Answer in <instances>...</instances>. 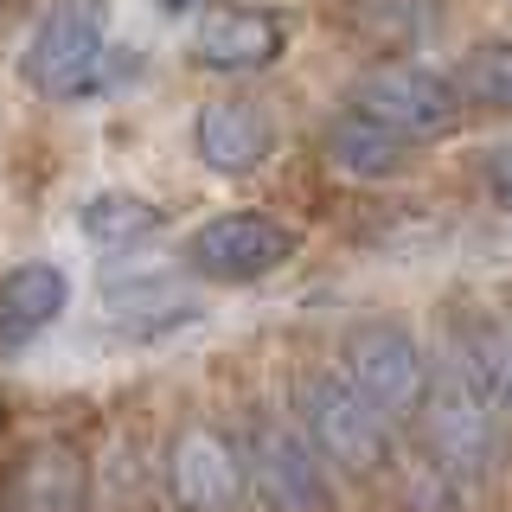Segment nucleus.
Returning <instances> with one entry per match:
<instances>
[{"label": "nucleus", "instance_id": "obj_1", "mask_svg": "<svg viewBox=\"0 0 512 512\" xmlns=\"http://www.w3.org/2000/svg\"><path fill=\"white\" fill-rule=\"evenodd\" d=\"M500 404L487 397L480 372L468 365V352L429 372V397H423V442L436 455V468H448L455 480H480L500 461Z\"/></svg>", "mask_w": 512, "mask_h": 512}, {"label": "nucleus", "instance_id": "obj_2", "mask_svg": "<svg viewBox=\"0 0 512 512\" xmlns=\"http://www.w3.org/2000/svg\"><path fill=\"white\" fill-rule=\"evenodd\" d=\"M109 0H52L20 45V84L45 103H71L103 77Z\"/></svg>", "mask_w": 512, "mask_h": 512}, {"label": "nucleus", "instance_id": "obj_3", "mask_svg": "<svg viewBox=\"0 0 512 512\" xmlns=\"http://www.w3.org/2000/svg\"><path fill=\"white\" fill-rule=\"evenodd\" d=\"M301 436L320 448V461L340 474H378L391 455V416L359 391L346 372H301L295 384Z\"/></svg>", "mask_w": 512, "mask_h": 512}, {"label": "nucleus", "instance_id": "obj_4", "mask_svg": "<svg viewBox=\"0 0 512 512\" xmlns=\"http://www.w3.org/2000/svg\"><path fill=\"white\" fill-rule=\"evenodd\" d=\"M295 224H282L276 212H218L205 218L199 231L186 237V269L205 282H224V288H250L263 276H276V269L295 256Z\"/></svg>", "mask_w": 512, "mask_h": 512}, {"label": "nucleus", "instance_id": "obj_5", "mask_svg": "<svg viewBox=\"0 0 512 512\" xmlns=\"http://www.w3.org/2000/svg\"><path fill=\"white\" fill-rule=\"evenodd\" d=\"M346 109L372 116L397 141H436L461 122V90L455 77L429 71V64H378V71H365L352 84Z\"/></svg>", "mask_w": 512, "mask_h": 512}, {"label": "nucleus", "instance_id": "obj_6", "mask_svg": "<svg viewBox=\"0 0 512 512\" xmlns=\"http://www.w3.org/2000/svg\"><path fill=\"white\" fill-rule=\"evenodd\" d=\"M340 372L359 384L384 416H410L429 397V359L397 320H359L340 346Z\"/></svg>", "mask_w": 512, "mask_h": 512}, {"label": "nucleus", "instance_id": "obj_7", "mask_svg": "<svg viewBox=\"0 0 512 512\" xmlns=\"http://www.w3.org/2000/svg\"><path fill=\"white\" fill-rule=\"evenodd\" d=\"M244 468H250V493L263 500V512H327L333 506L327 461L301 436V423H256Z\"/></svg>", "mask_w": 512, "mask_h": 512}, {"label": "nucleus", "instance_id": "obj_8", "mask_svg": "<svg viewBox=\"0 0 512 512\" xmlns=\"http://www.w3.org/2000/svg\"><path fill=\"white\" fill-rule=\"evenodd\" d=\"M167 493L180 512H244L250 506L244 448L218 436L212 423H186L167 442Z\"/></svg>", "mask_w": 512, "mask_h": 512}, {"label": "nucleus", "instance_id": "obj_9", "mask_svg": "<svg viewBox=\"0 0 512 512\" xmlns=\"http://www.w3.org/2000/svg\"><path fill=\"white\" fill-rule=\"evenodd\" d=\"M276 148H282V128L269 116V103H256V96H212L192 116V154L218 180H244Z\"/></svg>", "mask_w": 512, "mask_h": 512}, {"label": "nucleus", "instance_id": "obj_10", "mask_svg": "<svg viewBox=\"0 0 512 512\" xmlns=\"http://www.w3.org/2000/svg\"><path fill=\"white\" fill-rule=\"evenodd\" d=\"M282 52H288V20L269 7H218L199 20V32L186 45V58L199 71H224V77L269 71Z\"/></svg>", "mask_w": 512, "mask_h": 512}, {"label": "nucleus", "instance_id": "obj_11", "mask_svg": "<svg viewBox=\"0 0 512 512\" xmlns=\"http://www.w3.org/2000/svg\"><path fill=\"white\" fill-rule=\"evenodd\" d=\"M103 314H109V327H122V333L160 340V333H186L192 320L205 314V301H199V288H186L180 276L122 269V276L103 282Z\"/></svg>", "mask_w": 512, "mask_h": 512}, {"label": "nucleus", "instance_id": "obj_12", "mask_svg": "<svg viewBox=\"0 0 512 512\" xmlns=\"http://www.w3.org/2000/svg\"><path fill=\"white\" fill-rule=\"evenodd\" d=\"M13 506L20 512H84L90 506V461L77 442H32L13 480Z\"/></svg>", "mask_w": 512, "mask_h": 512}, {"label": "nucleus", "instance_id": "obj_13", "mask_svg": "<svg viewBox=\"0 0 512 512\" xmlns=\"http://www.w3.org/2000/svg\"><path fill=\"white\" fill-rule=\"evenodd\" d=\"M64 308H71V276H64V263L32 256V263L7 269V282H0V340H32V333H45Z\"/></svg>", "mask_w": 512, "mask_h": 512}, {"label": "nucleus", "instance_id": "obj_14", "mask_svg": "<svg viewBox=\"0 0 512 512\" xmlns=\"http://www.w3.org/2000/svg\"><path fill=\"white\" fill-rule=\"evenodd\" d=\"M320 154H327V167L340 180H397L410 160V141H397L391 128H378L359 109H340L327 122V135H320Z\"/></svg>", "mask_w": 512, "mask_h": 512}, {"label": "nucleus", "instance_id": "obj_15", "mask_svg": "<svg viewBox=\"0 0 512 512\" xmlns=\"http://www.w3.org/2000/svg\"><path fill=\"white\" fill-rule=\"evenodd\" d=\"M160 224H167V212H160L154 199H141V192H122V186L77 205V231H84V244L103 250V256H128L135 244H148Z\"/></svg>", "mask_w": 512, "mask_h": 512}, {"label": "nucleus", "instance_id": "obj_16", "mask_svg": "<svg viewBox=\"0 0 512 512\" xmlns=\"http://www.w3.org/2000/svg\"><path fill=\"white\" fill-rule=\"evenodd\" d=\"M461 352H468V365L480 372V384H487V397L512 416V314L487 320L474 340H461Z\"/></svg>", "mask_w": 512, "mask_h": 512}, {"label": "nucleus", "instance_id": "obj_17", "mask_svg": "<svg viewBox=\"0 0 512 512\" xmlns=\"http://www.w3.org/2000/svg\"><path fill=\"white\" fill-rule=\"evenodd\" d=\"M455 90H461V96H474V103L512 109V39L468 52V64H461V77H455Z\"/></svg>", "mask_w": 512, "mask_h": 512}, {"label": "nucleus", "instance_id": "obj_18", "mask_svg": "<svg viewBox=\"0 0 512 512\" xmlns=\"http://www.w3.org/2000/svg\"><path fill=\"white\" fill-rule=\"evenodd\" d=\"M480 180H487L493 205H500V212H512V135L487 148V160H480Z\"/></svg>", "mask_w": 512, "mask_h": 512}, {"label": "nucleus", "instance_id": "obj_19", "mask_svg": "<svg viewBox=\"0 0 512 512\" xmlns=\"http://www.w3.org/2000/svg\"><path fill=\"white\" fill-rule=\"evenodd\" d=\"M192 7H199V0H154V13H167V20L173 13H192Z\"/></svg>", "mask_w": 512, "mask_h": 512}, {"label": "nucleus", "instance_id": "obj_20", "mask_svg": "<svg viewBox=\"0 0 512 512\" xmlns=\"http://www.w3.org/2000/svg\"><path fill=\"white\" fill-rule=\"evenodd\" d=\"M0 436H7V397H0Z\"/></svg>", "mask_w": 512, "mask_h": 512}]
</instances>
